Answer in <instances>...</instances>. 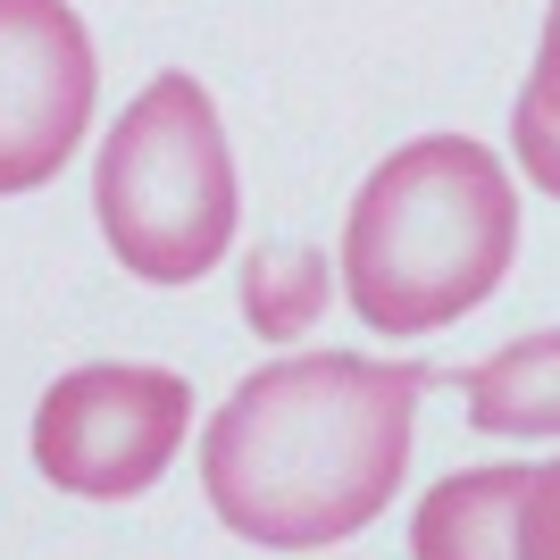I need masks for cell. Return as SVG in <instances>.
Segmentation results:
<instances>
[{"mask_svg": "<svg viewBox=\"0 0 560 560\" xmlns=\"http://www.w3.org/2000/svg\"><path fill=\"white\" fill-rule=\"evenodd\" d=\"M419 360L293 351L234 385L201 427V493L259 552H327L394 511L419 435Z\"/></svg>", "mask_w": 560, "mask_h": 560, "instance_id": "1", "label": "cell"}, {"mask_svg": "<svg viewBox=\"0 0 560 560\" xmlns=\"http://www.w3.org/2000/svg\"><path fill=\"white\" fill-rule=\"evenodd\" d=\"M518 259V185L486 142L419 135L343 210V293L369 335H435L493 302Z\"/></svg>", "mask_w": 560, "mask_h": 560, "instance_id": "2", "label": "cell"}, {"mask_svg": "<svg viewBox=\"0 0 560 560\" xmlns=\"http://www.w3.org/2000/svg\"><path fill=\"white\" fill-rule=\"evenodd\" d=\"M93 210L109 259L142 284H201L234 252L243 192H234V151L201 75L167 68L126 101V117L101 135Z\"/></svg>", "mask_w": 560, "mask_h": 560, "instance_id": "3", "label": "cell"}, {"mask_svg": "<svg viewBox=\"0 0 560 560\" xmlns=\"http://www.w3.org/2000/svg\"><path fill=\"white\" fill-rule=\"evenodd\" d=\"M192 435V385L151 360H84L34 401V468L75 502H135Z\"/></svg>", "mask_w": 560, "mask_h": 560, "instance_id": "4", "label": "cell"}, {"mask_svg": "<svg viewBox=\"0 0 560 560\" xmlns=\"http://www.w3.org/2000/svg\"><path fill=\"white\" fill-rule=\"evenodd\" d=\"M101 68L68 0H0V201L43 192L93 126Z\"/></svg>", "mask_w": 560, "mask_h": 560, "instance_id": "5", "label": "cell"}, {"mask_svg": "<svg viewBox=\"0 0 560 560\" xmlns=\"http://www.w3.org/2000/svg\"><path fill=\"white\" fill-rule=\"evenodd\" d=\"M410 560H560V460L460 468L410 511Z\"/></svg>", "mask_w": 560, "mask_h": 560, "instance_id": "6", "label": "cell"}, {"mask_svg": "<svg viewBox=\"0 0 560 560\" xmlns=\"http://www.w3.org/2000/svg\"><path fill=\"white\" fill-rule=\"evenodd\" d=\"M460 401H468V427H477V435H511V444L560 435V327L486 351V360L460 376Z\"/></svg>", "mask_w": 560, "mask_h": 560, "instance_id": "7", "label": "cell"}, {"mask_svg": "<svg viewBox=\"0 0 560 560\" xmlns=\"http://www.w3.org/2000/svg\"><path fill=\"white\" fill-rule=\"evenodd\" d=\"M243 318H252V335H268V343H302V335H318V318H327L335 302V268L327 252H310V243H259L252 259H243Z\"/></svg>", "mask_w": 560, "mask_h": 560, "instance_id": "8", "label": "cell"}, {"mask_svg": "<svg viewBox=\"0 0 560 560\" xmlns=\"http://www.w3.org/2000/svg\"><path fill=\"white\" fill-rule=\"evenodd\" d=\"M511 160L527 167V185L544 201H560V0L544 18V43H536V68L511 101Z\"/></svg>", "mask_w": 560, "mask_h": 560, "instance_id": "9", "label": "cell"}]
</instances>
